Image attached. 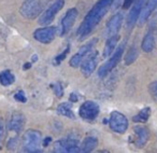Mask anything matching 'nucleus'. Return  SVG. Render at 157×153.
<instances>
[{
  "mask_svg": "<svg viewBox=\"0 0 157 153\" xmlns=\"http://www.w3.org/2000/svg\"><path fill=\"white\" fill-rule=\"evenodd\" d=\"M115 0H99L98 2L94 6L92 10L87 13V15L84 18L81 26L78 28V33L81 39L87 37L95 28L97 25L100 23L103 16L107 14L109 9L111 8L112 3Z\"/></svg>",
  "mask_w": 157,
  "mask_h": 153,
  "instance_id": "obj_1",
  "label": "nucleus"
},
{
  "mask_svg": "<svg viewBox=\"0 0 157 153\" xmlns=\"http://www.w3.org/2000/svg\"><path fill=\"white\" fill-rule=\"evenodd\" d=\"M41 133L36 129H28L24 135V150L26 152L41 151Z\"/></svg>",
  "mask_w": 157,
  "mask_h": 153,
  "instance_id": "obj_2",
  "label": "nucleus"
},
{
  "mask_svg": "<svg viewBox=\"0 0 157 153\" xmlns=\"http://www.w3.org/2000/svg\"><path fill=\"white\" fill-rule=\"evenodd\" d=\"M124 50H125V43H122L120 45V48H118L117 50L113 53V55H112V56L110 57V58L108 59V61H105V63L103 64L100 68H99V70H98L99 78H103V76H105L109 72H111L112 70L115 68V66L117 65L118 61H120L121 58H122Z\"/></svg>",
  "mask_w": 157,
  "mask_h": 153,
  "instance_id": "obj_3",
  "label": "nucleus"
},
{
  "mask_svg": "<svg viewBox=\"0 0 157 153\" xmlns=\"http://www.w3.org/2000/svg\"><path fill=\"white\" fill-rule=\"evenodd\" d=\"M42 8L43 6L40 0H26L21 7L20 12L23 18L33 20L41 13Z\"/></svg>",
  "mask_w": 157,
  "mask_h": 153,
  "instance_id": "obj_4",
  "label": "nucleus"
},
{
  "mask_svg": "<svg viewBox=\"0 0 157 153\" xmlns=\"http://www.w3.org/2000/svg\"><path fill=\"white\" fill-rule=\"evenodd\" d=\"M109 126L115 133L124 134L128 128V120L123 113L118 111H113L110 114Z\"/></svg>",
  "mask_w": 157,
  "mask_h": 153,
  "instance_id": "obj_5",
  "label": "nucleus"
},
{
  "mask_svg": "<svg viewBox=\"0 0 157 153\" xmlns=\"http://www.w3.org/2000/svg\"><path fill=\"white\" fill-rule=\"evenodd\" d=\"M65 6V1L63 0H56L54 3H52L50 8L46 11H44L43 13L40 15L39 18V24L42 26H48L51 23L54 21L56 14L63 9V7Z\"/></svg>",
  "mask_w": 157,
  "mask_h": 153,
  "instance_id": "obj_6",
  "label": "nucleus"
},
{
  "mask_svg": "<svg viewBox=\"0 0 157 153\" xmlns=\"http://www.w3.org/2000/svg\"><path fill=\"white\" fill-rule=\"evenodd\" d=\"M78 114L85 121H94L99 114V106L95 101L87 100L82 104L78 110Z\"/></svg>",
  "mask_w": 157,
  "mask_h": 153,
  "instance_id": "obj_7",
  "label": "nucleus"
},
{
  "mask_svg": "<svg viewBox=\"0 0 157 153\" xmlns=\"http://www.w3.org/2000/svg\"><path fill=\"white\" fill-rule=\"evenodd\" d=\"M54 152H61V153L80 152V146H78V140L73 139V138L61 139L54 143Z\"/></svg>",
  "mask_w": 157,
  "mask_h": 153,
  "instance_id": "obj_8",
  "label": "nucleus"
},
{
  "mask_svg": "<svg viewBox=\"0 0 157 153\" xmlns=\"http://www.w3.org/2000/svg\"><path fill=\"white\" fill-rule=\"evenodd\" d=\"M56 27L48 26L43 27V28H39L33 33V37L38 42L48 44L54 40L55 36H56Z\"/></svg>",
  "mask_w": 157,
  "mask_h": 153,
  "instance_id": "obj_9",
  "label": "nucleus"
},
{
  "mask_svg": "<svg viewBox=\"0 0 157 153\" xmlns=\"http://www.w3.org/2000/svg\"><path fill=\"white\" fill-rule=\"evenodd\" d=\"M146 0H135L132 3L129 14L127 16V28H132L135 26V24L137 23V21L139 20L140 13H141L142 9L145 6Z\"/></svg>",
  "mask_w": 157,
  "mask_h": 153,
  "instance_id": "obj_10",
  "label": "nucleus"
},
{
  "mask_svg": "<svg viewBox=\"0 0 157 153\" xmlns=\"http://www.w3.org/2000/svg\"><path fill=\"white\" fill-rule=\"evenodd\" d=\"M94 45H95V41H90V42H88V43H86L85 45L82 46V48L78 50V52L71 57L70 63H69L70 66L73 68L78 67V66L82 64V61H84V58H85V57L93 51Z\"/></svg>",
  "mask_w": 157,
  "mask_h": 153,
  "instance_id": "obj_11",
  "label": "nucleus"
},
{
  "mask_svg": "<svg viewBox=\"0 0 157 153\" xmlns=\"http://www.w3.org/2000/svg\"><path fill=\"white\" fill-rule=\"evenodd\" d=\"M98 55L97 52H95L92 55H87V56L84 58V61L81 64V72L85 78H88L93 72L95 71L97 67V64H98Z\"/></svg>",
  "mask_w": 157,
  "mask_h": 153,
  "instance_id": "obj_12",
  "label": "nucleus"
},
{
  "mask_svg": "<svg viewBox=\"0 0 157 153\" xmlns=\"http://www.w3.org/2000/svg\"><path fill=\"white\" fill-rule=\"evenodd\" d=\"M76 18H78V10H76L75 8H72V9L68 10L66 15L63 16V21H61L60 36H63L72 28Z\"/></svg>",
  "mask_w": 157,
  "mask_h": 153,
  "instance_id": "obj_13",
  "label": "nucleus"
},
{
  "mask_svg": "<svg viewBox=\"0 0 157 153\" xmlns=\"http://www.w3.org/2000/svg\"><path fill=\"white\" fill-rule=\"evenodd\" d=\"M25 123H26V118L22 112H13L9 122V128L14 133H20L24 128Z\"/></svg>",
  "mask_w": 157,
  "mask_h": 153,
  "instance_id": "obj_14",
  "label": "nucleus"
},
{
  "mask_svg": "<svg viewBox=\"0 0 157 153\" xmlns=\"http://www.w3.org/2000/svg\"><path fill=\"white\" fill-rule=\"evenodd\" d=\"M122 23H123V14L122 13L114 14V15L110 18L109 22H108V24H107L108 38L117 35L118 30H120L121 26H122Z\"/></svg>",
  "mask_w": 157,
  "mask_h": 153,
  "instance_id": "obj_15",
  "label": "nucleus"
},
{
  "mask_svg": "<svg viewBox=\"0 0 157 153\" xmlns=\"http://www.w3.org/2000/svg\"><path fill=\"white\" fill-rule=\"evenodd\" d=\"M135 144L137 146V148H143L147 142L148 137H150V131L144 126H137L135 127Z\"/></svg>",
  "mask_w": 157,
  "mask_h": 153,
  "instance_id": "obj_16",
  "label": "nucleus"
},
{
  "mask_svg": "<svg viewBox=\"0 0 157 153\" xmlns=\"http://www.w3.org/2000/svg\"><path fill=\"white\" fill-rule=\"evenodd\" d=\"M157 10V0H147V2L142 9L141 13L139 16V24L142 25L147 21V18L151 16V14Z\"/></svg>",
  "mask_w": 157,
  "mask_h": 153,
  "instance_id": "obj_17",
  "label": "nucleus"
},
{
  "mask_svg": "<svg viewBox=\"0 0 157 153\" xmlns=\"http://www.w3.org/2000/svg\"><path fill=\"white\" fill-rule=\"evenodd\" d=\"M118 39H120V37H118L117 35L112 36V37L108 38L107 42H105V49H103V53H102L103 57H109V56H111V54L113 53L114 49H115L116 44H117Z\"/></svg>",
  "mask_w": 157,
  "mask_h": 153,
  "instance_id": "obj_18",
  "label": "nucleus"
},
{
  "mask_svg": "<svg viewBox=\"0 0 157 153\" xmlns=\"http://www.w3.org/2000/svg\"><path fill=\"white\" fill-rule=\"evenodd\" d=\"M98 146V140L95 137H86L80 146V152H92Z\"/></svg>",
  "mask_w": 157,
  "mask_h": 153,
  "instance_id": "obj_19",
  "label": "nucleus"
},
{
  "mask_svg": "<svg viewBox=\"0 0 157 153\" xmlns=\"http://www.w3.org/2000/svg\"><path fill=\"white\" fill-rule=\"evenodd\" d=\"M155 48V38L153 36L152 33H148L144 36L143 40H142V44H141V49L143 52L145 53H150L154 50Z\"/></svg>",
  "mask_w": 157,
  "mask_h": 153,
  "instance_id": "obj_20",
  "label": "nucleus"
},
{
  "mask_svg": "<svg viewBox=\"0 0 157 153\" xmlns=\"http://www.w3.org/2000/svg\"><path fill=\"white\" fill-rule=\"evenodd\" d=\"M57 112L60 116L69 119H74V113L72 111V106L69 103H63L57 107Z\"/></svg>",
  "mask_w": 157,
  "mask_h": 153,
  "instance_id": "obj_21",
  "label": "nucleus"
},
{
  "mask_svg": "<svg viewBox=\"0 0 157 153\" xmlns=\"http://www.w3.org/2000/svg\"><path fill=\"white\" fill-rule=\"evenodd\" d=\"M15 78L13 73L10 70H5V71L0 72V83L3 86H9L14 83Z\"/></svg>",
  "mask_w": 157,
  "mask_h": 153,
  "instance_id": "obj_22",
  "label": "nucleus"
},
{
  "mask_svg": "<svg viewBox=\"0 0 157 153\" xmlns=\"http://www.w3.org/2000/svg\"><path fill=\"white\" fill-rule=\"evenodd\" d=\"M150 116H151V108L145 107V108H143L137 116H133L132 120H133V122H136V123H145L146 121L148 120Z\"/></svg>",
  "mask_w": 157,
  "mask_h": 153,
  "instance_id": "obj_23",
  "label": "nucleus"
},
{
  "mask_svg": "<svg viewBox=\"0 0 157 153\" xmlns=\"http://www.w3.org/2000/svg\"><path fill=\"white\" fill-rule=\"evenodd\" d=\"M137 57H138V50L133 46V48H131L130 50L128 51L126 57H125V63H126V65L132 64L133 61L137 59Z\"/></svg>",
  "mask_w": 157,
  "mask_h": 153,
  "instance_id": "obj_24",
  "label": "nucleus"
},
{
  "mask_svg": "<svg viewBox=\"0 0 157 153\" xmlns=\"http://www.w3.org/2000/svg\"><path fill=\"white\" fill-rule=\"evenodd\" d=\"M148 93L152 96V98L157 103V81H154L148 86Z\"/></svg>",
  "mask_w": 157,
  "mask_h": 153,
  "instance_id": "obj_25",
  "label": "nucleus"
},
{
  "mask_svg": "<svg viewBox=\"0 0 157 153\" xmlns=\"http://www.w3.org/2000/svg\"><path fill=\"white\" fill-rule=\"evenodd\" d=\"M53 90H54V93L58 98H60L61 96L63 95V86H61L60 83H55L53 85Z\"/></svg>",
  "mask_w": 157,
  "mask_h": 153,
  "instance_id": "obj_26",
  "label": "nucleus"
},
{
  "mask_svg": "<svg viewBox=\"0 0 157 153\" xmlns=\"http://www.w3.org/2000/svg\"><path fill=\"white\" fill-rule=\"evenodd\" d=\"M69 52H70V48L68 46V48L66 49V50L63 51V52L61 53V54H59L58 56H56V58H55V64H56V65H57V64H60L61 61H63V59L66 58V56H67L68 53H69Z\"/></svg>",
  "mask_w": 157,
  "mask_h": 153,
  "instance_id": "obj_27",
  "label": "nucleus"
},
{
  "mask_svg": "<svg viewBox=\"0 0 157 153\" xmlns=\"http://www.w3.org/2000/svg\"><path fill=\"white\" fill-rule=\"evenodd\" d=\"M14 98H15L17 101H20V103H26L27 101V98H26V96H25V93L23 92V91H20V92L16 93V94L14 95Z\"/></svg>",
  "mask_w": 157,
  "mask_h": 153,
  "instance_id": "obj_28",
  "label": "nucleus"
},
{
  "mask_svg": "<svg viewBox=\"0 0 157 153\" xmlns=\"http://www.w3.org/2000/svg\"><path fill=\"white\" fill-rule=\"evenodd\" d=\"M17 138H11V139L8 141V149H10V150H15L16 147H17Z\"/></svg>",
  "mask_w": 157,
  "mask_h": 153,
  "instance_id": "obj_29",
  "label": "nucleus"
},
{
  "mask_svg": "<svg viewBox=\"0 0 157 153\" xmlns=\"http://www.w3.org/2000/svg\"><path fill=\"white\" fill-rule=\"evenodd\" d=\"M3 133H5V125H3L2 121L0 120V143H1V140H2Z\"/></svg>",
  "mask_w": 157,
  "mask_h": 153,
  "instance_id": "obj_30",
  "label": "nucleus"
},
{
  "mask_svg": "<svg viewBox=\"0 0 157 153\" xmlns=\"http://www.w3.org/2000/svg\"><path fill=\"white\" fill-rule=\"evenodd\" d=\"M135 0H125L124 1V9H128L130 6H132Z\"/></svg>",
  "mask_w": 157,
  "mask_h": 153,
  "instance_id": "obj_31",
  "label": "nucleus"
},
{
  "mask_svg": "<svg viewBox=\"0 0 157 153\" xmlns=\"http://www.w3.org/2000/svg\"><path fill=\"white\" fill-rule=\"evenodd\" d=\"M70 100L72 101V103H75V101H78V96H76L75 93H72L71 96H70Z\"/></svg>",
  "mask_w": 157,
  "mask_h": 153,
  "instance_id": "obj_32",
  "label": "nucleus"
},
{
  "mask_svg": "<svg viewBox=\"0 0 157 153\" xmlns=\"http://www.w3.org/2000/svg\"><path fill=\"white\" fill-rule=\"evenodd\" d=\"M52 141V138L51 137H48V138H45V139H44V141H43V143H44V146H48V143H50V142Z\"/></svg>",
  "mask_w": 157,
  "mask_h": 153,
  "instance_id": "obj_33",
  "label": "nucleus"
},
{
  "mask_svg": "<svg viewBox=\"0 0 157 153\" xmlns=\"http://www.w3.org/2000/svg\"><path fill=\"white\" fill-rule=\"evenodd\" d=\"M28 68H30V64H26V65H24V67H23V69H28Z\"/></svg>",
  "mask_w": 157,
  "mask_h": 153,
  "instance_id": "obj_34",
  "label": "nucleus"
}]
</instances>
